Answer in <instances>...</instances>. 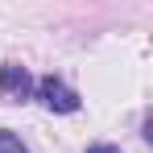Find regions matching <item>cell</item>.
<instances>
[{"label": "cell", "instance_id": "3", "mask_svg": "<svg viewBox=\"0 0 153 153\" xmlns=\"http://www.w3.org/2000/svg\"><path fill=\"white\" fill-rule=\"evenodd\" d=\"M0 153H29V149H25V141H21L17 132L4 128V132H0Z\"/></svg>", "mask_w": 153, "mask_h": 153}, {"label": "cell", "instance_id": "4", "mask_svg": "<svg viewBox=\"0 0 153 153\" xmlns=\"http://www.w3.org/2000/svg\"><path fill=\"white\" fill-rule=\"evenodd\" d=\"M87 153H120L116 145H87Z\"/></svg>", "mask_w": 153, "mask_h": 153}, {"label": "cell", "instance_id": "1", "mask_svg": "<svg viewBox=\"0 0 153 153\" xmlns=\"http://www.w3.org/2000/svg\"><path fill=\"white\" fill-rule=\"evenodd\" d=\"M33 100L42 108H50V112H62V116L79 112V91H71L62 79H54V75H42L33 83Z\"/></svg>", "mask_w": 153, "mask_h": 153}, {"label": "cell", "instance_id": "2", "mask_svg": "<svg viewBox=\"0 0 153 153\" xmlns=\"http://www.w3.org/2000/svg\"><path fill=\"white\" fill-rule=\"evenodd\" d=\"M0 95L8 103L33 100V79H29L25 66H17V62H4V66H0Z\"/></svg>", "mask_w": 153, "mask_h": 153}]
</instances>
